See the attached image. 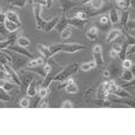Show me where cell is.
I'll return each instance as SVG.
<instances>
[{
    "instance_id": "cell-1",
    "label": "cell",
    "mask_w": 135,
    "mask_h": 135,
    "mask_svg": "<svg viewBox=\"0 0 135 135\" xmlns=\"http://www.w3.org/2000/svg\"><path fill=\"white\" fill-rule=\"evenodd\" d=\"M52 55L59 53V52H66V53H75L78 51H82L86 48L85 45L81 44H52L48 46Z\"/></svg>"
},
{
    "instance_id": "cell-2",
    "label": "cell",
    "mask_w": 135,
    "mask_h": 135,
    "mask_svg": "<svg viewBox=\"0 0 135 135\" xmlns=\"http://www.w3.org/2000/svg\"><path fill=\"white\" fill-rule=\"evenodd\" d=\"M79 64L76 62H72V64L67 65L64 69H61L58 74L54 76L53 81H59V82H64L65 80H67L68 78H71L73 74H75L78 71H79Z\"/></svg>"
},
{
    "instance_id": "cell-3",
    "label": "cell",
    "mask_w": 135,
    "mask_h": 135,
    "mask_svg": "<svg viewBox=\"0 0 135 135\" xmlns=\"http://www.w3.org/2000/svg\"><path fill=\"white\" fill-rule=\"evenodd\" d=\"M49 64V66H51V68H49V71H48V73L47 75H46V78H45V80L42 81V84H41V87H45V88H48L49 87V85H51V82L53 81V79H54V76H55L56 74L59 73V69H60V66H59L58 64H56L55 61H53V59L52 58H49L46 60Z\"/></svg>"
},
{
    "instance_id": "cell-4",
    "label": "cell",
    "mask_w": 135,
    "mask_h": 135,
    "mask_svg": "<svg viewBox=\"0 0 135 135\" xmlns=\"http://www.w3.org/2000/svg\"><path fill=\"white\" fill-rule=\"evenodd\" d=\"M9 55H11V59H12V67L14 69H22V67L27 66L28 64V58L25 55H21V54L19 53H15V52H13V53H8Z\"/></svg>"
},
{
    "instance_id": "cell-5",
    "label": "cell",
    "mask_w": 135,
    "mask_h": 135,
    "mask_svg": "<svg viewBox=\"0 0 135 135\" xmlns=\"http://www.w3.org/2000/svg\"><path fill=\"white\" fill-rule=\"evenodd\" d=\"M32 8H33V14H34L35 21H37V31L38 32H44V28L46 25V20H44L41 18V5L33 2L32 4Z\"/></svg>"
},
{
    "instance_id": "cell-6",
    "label": "cell",
    "mask_w": 135,
    "mask_h": 135,
    "mask_svg": "<svg viewBox=\"0 0 135 135\" xmlns=\"http://www.w3.org/2000/svg\"><path fill=\"white\" fill-rule=\"evenodd\" d=\"M20 81H21V86H20V88L21 89L26 90L28 87V85L31 84V81L33 80V75H32V72H30L27 68L26 69H20Z\"/></svg>"
},
{
    "instance_id": "cell-7",
    "label": "cell",
    "mask_w": 135,
    "mask_h": 135,
    "mask_svg": "<svg viewBox=\"0 0 135 135\" xmlns=\"http://www.w3.org/2000/svg\"><path fill=\"white\" fill-rule=\"evenodd\" d=\"M59 88H65V90H66L67 93H69V94H75V93L79 90V87H78L76 82H75L73 79H71V78L65 80V81L62 82V85L59 86Z\"/></svg>"
},
{
    "instance_id": "cell-8",
    "label": "cell",
    "mask_w": 135,
    "mask_h": 135,
    "mask_svg": "<svg viewBox=\"0 0 135 135\" xmlns=\"http://www.w3.org/2000/svg\"><path fill=\"white\" fill-rule=\"evenodd\" d=\"M5 72H6V74L8 75V79L9 80H12L15 85H18V86H21V81H20L19 74H18L17 71H15V69L12 67L11 64L5 65Z\"/></svg>"
},
{
    "instance_id": "cell-9",
    "label": "cell",
    "mask_w": 135,
    "mask_h": 135,
    "mask_svg": "<svg viewBox=\"0 0 135 135\" xmlns=\"http://www.w3.org/2000/svg\"><path fill=\"white\" fill-rule=\"evenodd\" d=\"M7 49H9L11 52H15V53H19V54H21V55L27 56L28 59H33V58H34V55H33V54L31 53V52L28 51L27 48L21 47V46L17 45L15 42H14V44H12V45H9L8 47H7Z\"/></svg>"
},
{
    "instance_id": "cell-10",
    "label": "cell",
    "mask_w": 135,
    "mask_h": 135,
    "mask_svg": "<svg viewBox=\"0 0 135 135\" xmlns=\"http://www.w3.org/2000/svg\"><path fill=\"white\" fill-rule=\"evenodd\" d=\"M93 56H94V61L97 66H103L105 60H103V54H102V47L100 45H95L92 49Z\"/></svg>"
},
{
    "instance_id": "cell-11",
    "label": "cell",
    "mask_w": 135,
    "mask_h": 135,
    "mask_svg": "<svg viewBox=\"0 0 135 135\" xmlns=\"http://www.w3.org/2000/svg\"><path fill=\"white\" fill-rule=\"evenodd\" d=\"M59 2H60V6L62 9V14H65V15H67V13L79 4L75 0H59Z\"/></svg>"
},
{
    "instance_id": "cell-12",
    "label": "cell",
    "mask_w": 135,
    "mask_h": 135,
    "mask_svg": "<svg viewBox=\"0 0 135 135\" xmlns=\"http://www.w3.org/2000/svg\"><path fill=\"white\" fill-rule=\"evenodd\" d=\"M67 21H68V25L71 27H75V28H82L88 22V20H84V19H79V18H67Z\"/></svg>"
},
{
    "instance_id": "cell-13",
    "label": "cell",
    "mask_w": 135,
    "mask_h": 135,
    "mask_svg": "<svg viewBox=\"0 0 135 135\" xmlns=\"http://www.w3.org/2000/svg\"><path fill=\"white\" fill-rule=\"evenodd\" d=\"M67 26H68V21H67V15H65V14H61L60 19H59L58 24L55 25V27H54V30H55L56 32L61 33L62 31H64L65 28L67 27Z\"/></svg>"
},
{
    "instance_id": "cell-14",
    "label": "cell",
    "mask_w": 135,
    "mask_h": 135,
    "mask_svg": "<svg viewBox=\"0 0 135 135\" xmlns=\"http://www.w3.org/2000/svg\"><path fill=\"white\" fill-rule=\"evenodd\" d=\"M108 17H109V21L112 25H115L119 22V20H120V13H119L118 8H115V7H112L109 9V14H108Z\"/></svg>"
},
{
    "instance_id": "cell-15",
    "label": "cell",
    "mask_w": 135,
    "mask_h": 135,
    "mask_svg": "<svg viewBox=\"0 0 135 135\" xmlns=\"http://www.w3.org/2000/svg\"><path fill=\"white\" fill-rule=\"evenodd\" d=\"M39 84H42V82H38V81H35V80L31 81V84L28 85L27 89H26V92H27V94L30 95V97H35V95L38 94V85Z\"/></svg>"
},
{
    "instance_id": "cell-16",
    "label": "cell",
    "mask_w": 135,
    "mask_h": 135,
    "mask_svg": "<svg viewBox=\"0 0 135 135\" xmlns=\"http://www.w3.org/2000/svg\"><path fill=\"white\" fill-rule=\"evenodd\" d=\"M5 15H6V19L7 20H9V21H12V22H14V24H17L18 26H21V20H20V18H19V15L17 14L15 12H13V11H7L6 13H5Z\"/></svg>"
},
{
    "instance_id": "cell-17",
    "label": "cell",
    "mask_w": 135,
    "mask_h": 135,
    "mask_svg": "<svg viewBox=\"0 0 135 135\" xmlns=\"http://www.w3.org/2000/svg\"><path fill=\"white\" fill-rule=\"evenodd\" d=\"M121 34H122V31H121V30H118V28H114V30L109 31V33H108L106 41H107L108 44H109V42H113V41L116 40V39H118L119 37H121Z\"/></svg>"
},
{
    "instance_id": "cell-18",
    "label": "cell",
    "mask_w": 135,
    "mask_h": 135,
    "mask_svg": "<svg viewBox=\"0 0 135 135\" xmlns=\"http://www.w3.org/2000/svg\"><path fill=\"white\" fill-rule=\"evenodd\" d=\"M59 19H60V17H54V18H52L51 20L46 21L45 28H44V32L48 33V32H51V31H53V30H54V27H55V25L58 24Z\"/></svg>"
},
{
    "instance_id": "cell-19",
    "label": "cell",
    "mask_w": 135,
    "mask_h": 135,
    "mask_svg": "<svg viewBox=\"0 0 135 135\" xmlns=\"http://www.w3.org/2000/svg\"><path fill=\"white\" fill-rule=\"evenodd\" d=\"M38 51L40 52L41 54H42V56H44V59H49V58H52V53H51V51H49V47L48 46H45V45H42V44H38Z\"/></svg>"
},
{
    "instance_id": "cell-20",
    "label": "cell",
    "mask_w": 135,
    "mask_h": 135,
    "mask_svg": "<svg viewBox=\"0 0 135 135\" xmlns=\"http://www.w3.org/2000/svg\"><path fill=\"white\" fill-rule=\"evenodd\" d=\"M121 79L123 81H127V82H131V81H134V73L132 72V69H126L123 68V71L121 72Z\"/></svg>"
},
{
    "instance_id": "cell-21",
    "label": "cell",
    "mask_w": 135,
    "mask_h": 135,
    "mask_svg": "<svg viewBox=\"0 0 135 135\" xmlns=\"http://www.w3.org/2000/svg\"><path fill=\"white\" fill-rule=\"evenodd\" d=\"M46 64V59H42V58H33L28 61L27 64V68L30 67H35V66H41V65H45Z\"/></svg>"
},
{
    "instance_id": "cell-22",
    "label": "cell",
    "mask_w": 135,
    "mask_h": 135,
    "mask_svg": "<svg viewBox=\"0 0 135 135\" xmlns=\"http://www.w3.org/2000/svg\"><path fill=\"white\" fill-rule=\"evenodd\" d=\"M15 44H17V45H19V46H21V47L27 48V47H30V46H31V40L28 38L24 37V35H19L18 39L15 40Z\"/></svg>"
},
{
    "instance_id": "cell-23",
    "label": "cell",
    "mask_w": 135,
    "mask_h": 135,
    "mask_svg": "<svg viewBox=\"0 0 135 135\" xmlns=\"http://www.w3.org/2000/svg\"><path fill=\"white\" fill-rule=\"evenodd\" d=\"M97 98L99 99V100H103V99H106L107 98V95H108V90H107V88H106L105 86V82H103L102 85H100V87L98 88V92H97Z\"/></svg>"
},
{
    "instance_id": "cell-24",
    "label": "cell",
    "mask_w": 135,
    "mask_h": 135,
    "mask_svg": "<svg viewBox=\"0 0 135 135\" xmlns=\"http://www.w3.org/2000/svg\"><path fill=\"white\" fill-rule=\"evenodd\" d=\"M98 34H99V28H97L95 26H92L86 32V38H88L89 40H95V39H98Z\"/></svg>"
},
{
    "instance_id": "cell-25",
    "label": "cell",
    "mask_w": 135,
    "mask_h": 135,
    "mask_svg": "<svg viewBox=\"0 0 135 135\" xmlns=\"http://www.w3.org/2000/svg\"><path fill=\"white\" fill-rule=\"evenodd\" d=\"M4 25H5V27H6V30L8 31V33L17 32V31H18V28H19V26H18L17 24H14V22L9 21V20H7V19L5 20Z\"/></svg>"
},
{
    "instance_id": "cell-26",
    "label": "cell",
    "mask_w": 135,
    "mask_h": 135,
    "mask_svg": "<svg viewBox=\"0 0 135 135\" xmlns=\"http://www.w3.org/2000/svg\"><path fill=\"white\" fill-rule=\"evenodd\" d=\"M103 5H105V0H90L89 1V6L98 11H101Z\"/></svg>"
},
{
    "instance_id": "cell-27",
    "label": "cell",
    "mask_w": 135,
    "mask_h": 135,
    "mask_svg": "<svg viewBox=\"0 0 135 135\" xmlns=\"http://www.w3.org/2000/svg\"><path fill=\"white\" fill-rule=\"evenodd\" d=\"M134 27H135V21H134V19H128V21H127V24L124 25L123 28H126L127 32H129V34L134 37Z\"/></svg>"
},
{
    "instance_id": "cell-28",
    "label": "cell",
    "mask_w": 135,
    "mask_h": 135,
    "mask_svg": "<svg viewBox=\"0 0 135 135\" xmlns=\"http://www.w3.org/2000/svg\"><path fill=\"white\" fill-rule=\"evenodd\" d=\"M95 66H97L95 61H90V62H87V64L80 65V66H79V69H81V71H84V72H88V71H90V69L94 68Z\"/></svg>"
},
{
    "instance_id": "cell-29",
    "label": "cell",
    "mask_w": 135,
    "mask_h": 135,
    "mask_svg": "<svg viewBox=\"0 0 135 135\" xmlns=\"http://www.w3.org/2000/svg\"><path fill=\"white\" fill-rule=\"evenodd\" d=\"M128 19H129V12H128V9H123V12L120 14V20H119V21L121 22V26H122V27H124V25L127 24Z\"/></svg>"
},
{
    "instance_id": "cell-30",
    "label": "cell",
    "mask_w": 135,
    "mask_h": 135,
    "mask_svg": "<svg viewBox=\"0 0 135 135\" xmlns=\"http://www.w3.org/2000/svg\"><path fill=\"white\" fill-rule=\"evenodd\" d=\"M13 100L9 94H7V90H5L2 87H0V101H11Z\"/></svg>"
},
{
    "instance_id": "cell-31",
    "label": "cell",
    "mask_w": 135,
    "mask_h": 135,
    "mask_svg": "<svg viewBox=\"0 0 135 135\" xmlns=\"http://www.w3.org/2000/svg\"><path fill=\"white\" fill-rule=\"evenodd\" d=\"M94 103H97L98 106H100V107H112V102L109 100H107V99H103V100H97L94 101Z\"/></svg>"
},
{
    "instance_id": "cell-32",
    "label": "cell",
    "mask_w": 135,
    "mask_h": 135,
    "mask_svg": "<svg viewBox=\"0 0 135 135\" xmlns=\"http://www.w3.org/2000/svg\"><path fill=\"white\" fill-rule=\"evenodd\" d=\"M60 35H61V39H69V38H71V35H72V27L68 25V26H67V27L65 28V30L60 33Z\"/></svg>"
},
{
    "instance_id": "cell-33",
    "label": "cell",
    "mask_w": 135,
    "mask_h": 135,
    "mask_svg": "<svg viewBox=\"0 0 135 135\" xmlns=\"http://www.w3.org/2000/svg\"><path fill=\"white\" fill-rule=\"evenodd\" d=\"M78 9H80V11L75 12L73 17H75V18H79V19H84V20H88V19H89V18H88V15H87L84 11H82L81 8H78Z\"/></svg>"
},
{
    "instance_id": "cell-34",
    "label": "cell",
    "mask_w": 135,
    "mask_h": 135,
    "mask_svg": "<svg viewBox=\"0 0 135 135\" xmlns=\"http://www.w3.org/2000/svg\"><path fill=\"white\" fill-rule=\"evenodd\" d=\"M14 87H15V84L12 81V80H9V81L5 80V84H4V86H2V88H4L5 90H7V92H9V90L13 89Z\"/></svg>"
},
{
    "instance_id": "cell-35",
    "label": "cell",
    "mask_w": 135,
    "mask_h": 135,
    "mask_svg": "<svg viewBox=\"0 0 135 135\" xmlns=\"http://www.w3.org/2000/svg\"><path fill=\"white\" fill-rule=\"evenodd\" d=\"M134 66V62L132 60H129V59H123L122 60V68H126V69H131L132 67Z\"/></svg>"
},
{
    "instance_id": "cell-36",
    "label": "cell",
    "mask_w": 135,
    "mask_h": 135,
    "mask_svg": "<svg viewBox=\"0 0 135 135\" xmlns=\"http://www.w3.org/2000/svg\"><path fill=\"white\" fill-rule=\"evenodd\" d=\"M27 0H11V5L14 7H24Z\"/></svg>"
},
{
    "instance_id": "cell-37",
    "label": "cell",
    "mask_w": 135,
    "mask_h": 135,
    "mask_svg": "<svg viewBox=\"0 0 135 135\" xmlns=\"http://www.w3.org/2000/svg\"><path fill=\"white\" fill-rule=\"evenodd\" d=\"M37 107H39V108H48V107H49V105H48L47 97L40 99V102H39V105H37Z\"/></svg>"
},
{
    "instance_id": "cell-38",
    "label": "cell",
    "mask_w": 135,
    "mask_h": 135,
    "mask_svg": "<svg viewBox=\"0 0 135 135\" xmlns=\"http://www.w3.org/2000/svg\"><path fill=\"white\" fill-rule=\"evenodd\" d=\"M48 94H49V89H48V88L41 87L40 90H39V100H40V99H42V98H45V97H48Z\"/></svg>"
},
{
    "instance_id": "cell-39",
    "label": "cell",
    "mask_w": 135,
    "mask_h": 135,
    "mask_svg": "<svg viewBox=\"0 0 135 135\" xmlns=\"http://www.w3.org/2000/svg\"><path fill=\"white\" fill-rule=\"evenodd\" d=\"M134 52H135V45H128L126 49V58L127 56L134 55Z\"/></svg>"
},
{
    "instance_id": "cell-40",
    "label": "cell",
    "mask_w": 135,
    "mask_h": 135,
    "mask_svg": "<svg viewBox=\"0 0 135 135\" xmlns=\"http://www.w3.org/2000/svg\"><path fill=\"white\" fill-rule=\"evenodd\" d=\"M30 99L28 98H24V99H21V101H20V107H22V108H28L30 107Z\"/></svg>"
},
{
    "instance_id": "cell-41",
    "label": "cell",
    "mask_w": 135,
    "mask_h": 135,
    "mask_svg": "<svg viewBox=\"0 0 135 135\" xmlns=\"http://www.w3.org/2000/svg\"><path fill=\"white\" fill-rule=\"evenodd\" d=\"M0 35H2L4 38H7V35H8V31L6 30L4 24H0Z\"/></svg>"
},
{
    "instance_id": "cell-42",
    "label": "cell",
    "mask_w": 135,
    "mask_h": 135,
    "mask_svg": "<svg viewBox=\"0 0 135 135\" xmlns=\"http://www.w3.org/2000/svg\"><path fill=\"white\" fill-rule=\"evenodd\" d=\"M121 48H122V42H121V44L116 42V44H114V45H113V48H112V49H113V51H115L116 53H118V56H119V54L121 53Z\"/></svg>"
},
{
    "instance_id": "cell-43",
    "label": "cell",
    "mask_w": 135,
    "mask_h": 135,
    "mask_svg": "<svg viewBox=\"0 0 135 135\" xmlns=\"http://www.w3.org/2000/svg\"><path fill=\"white\" fill-rule=\"evenodd\" d=\"M73 103L71 102V101H64V102L61 103V108H73Z\"/></svg>"
},
{
    "instance_id": "cell-44",
    "label": "cell",
    "mask_w": 135,
    "mask_h": 135,
    "mask_svg": "<svg viewBox=\"0 0 135 135\" xmlns=\"http://www.w3.org/2000/svg\"><path fill=\"white\" fill-rule=\"evenodd\" d=\"M109 55H110V59H112V60H118V59H119L118 53H116L115 51H113V49H112V51H110Z\"/></svg>"
},
{
    "instance_id": "cell-45",
    "label": "cell",
    "mask_w": 135,
    "mask_h": 135,
    "mask_svg": "<svg viewBox=\"0 0 135 135\" xmlns=\"http://www.w3.org/2000/svg\"><path fill=\"white\" fill-rule=\"evenodd\" d=\"M0 79H8V75L6 74V72L0 71ZM9 80V79H8Z\"/></svg>"
},
{
    "instance_id": "cell-46",
    "label": "cell",
    "mask_w": 135,
    "mask_h": 135,
    "mask_svg": "<svg viewBox=\"0 0 135 135\" xmlns=\"http://www.w3.org/2000/svg\"><path fill=\"white\" fill-rule=\"evenodd\" d=\"M33 2H37V4L41 5V6H46V0H33Z\"/></svg>"
},
{
    "instance_id": "cell-47",
    "label": "cell",
    "mask_w": 135,
    "mask_h": 135,
    "mask_svg": "<svg viewBox=\"0 0 135 135\" xmlns=\"http://www.w3.org/2000/svg\"><path fill=\"white\" fill-rule=\"evenodd\" d=\"M5 20H6V15L4 13H0V24H4Z\"/></svg>"
},
{
    "instance_id": "cell-48",
    "label": "cell",
    "mask_w": 135,
    "mask_h": 135,
    "mask_svg": "<svg viewBox=\"0 0 135 135\" xmlns=\"http://www.w3.org/2000/svg\"><path fill=\"white\" fill-rule=\"evenodd\" d=\"M102 75H103V76H105V78H109V76H110V72L108 71V69H106V71H103Z\"/></svg>"
},
{
    "instance_id": "cell-49",
    "label": "cell",
    "mask_w": 135,
    "mask_h": 135,
    "mask_svg": "<svg viewBox=\"0 0 135 135\" xmlns=\"http://www.w3.org/2000/svg\"><path fill=\"white\" fill-rule=\"evenodd\" d=\"M46 4H47L46 6H47L48 8H51V7L53 6V0H46Z\"/></svg>"
},
{
    "instance_id": "cell-50",
    "label": "cell",
    "mask_w": 135,
    "mask_h": 135,
    "mask_svg": "<svg viewBox=\"0 0 135 135\" xmlns=\"http://www.w3.org/2000/svg\"><path fill=\"white\" fill-rule=\"evenodd\" d=\"M89 1L90 0H80V4L81 5H88L89 4Z\"/></svg>"
},
{
    "instance_id": "cell-51",
    "label": "cell",
    "mask_w": 135,
    "mask_h": 135,
    "mask_svg": "<svg viewBox=\"0 0 135 135\" xmlns=\"http://www.w3.org/2000/svg\"><path fill=\"white\" fill-rule=\"evenodd\" d=\"M5 80H6V79H0V87H2V86H4V84H5Z\"/></svg>"
},
{
    "instance_id": "cell-52",
    "label": "cell",
    "mask_w": 135,
    "mask_h": 135,
    "mask_svg": "<svg viewBox=\"0 0 135 135\" xmlns=\"http://www.w3.org/2000/svg\"><path fill=\"white\" fill-rule=\"evenodd\" d=\"M0 71H4L5 72V66L1 64V62H0Z\"/></svg>"
},
{
    "instance_id": "cell-53",
    "label": "cell",
    "mask_w": 135,
    "mask_h": 135,
    "mask_svg": "<svg viewBox=\"0 0 135 135\" xmlns=\"http://www.w3.org/2000/svg\"><path fill=\"white\" fill-rule=\"evenodd\" d=\"M0 13H2V7H1V5H0Z\"/></svg>"
}]
</instances>
